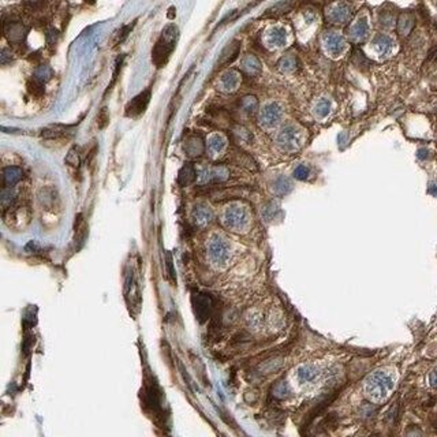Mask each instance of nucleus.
Wrapping results in <instances>:
<instances>
[{
  "instance_id": "obj_26",
  "label": "nucleus",
  "mask_w": 437,
  "mask_h": 437,
  "mask_svg": "<svg viewBox=\"0 0 437 437\" xmlns=\"http://www.w3.org/2000/svg\"><path fill=\"white\" fill-rule=\"evenodd\" d=\"M66 164L70 165L73 168H79V164H81V156H79V150L78 148H71L69 150V153L66 156Z\"/></svg>"
},
{
  "instance_id": "obj_41",
  "label": "nucleus",
  "mask_w": 437,
  "mask_h": 437,
  "mask_svg": "<svg viewBox=\"0 0 437 437\" xmlns=\"http://www.w3.org/2000/svg\"><path fill=\"white\" fill-rule=\"evenodd\" d=\"M167 267H168V275L174 279V273H175V272H174V269H172V260H171V255L167 257Z\"/></svg>"
},
{
  "instance_id": "obj_16",
  "label": "nucleus",
  "mask_w": 437,
  "mask_h": 437,
  "mask_svg": "<svg viewBox=\"0 0 437 437\" xmlns=\"http://www.w3.org/2000/svg\"><path fill=\"white\" fill-rule=\"evenodd\" d=\"M196 179H197V172H196L194 167L191 164H189V163L184 164L183 167L181 168V171H179V174H178V183L186 187V186L193 183Z\"/></svg>"
},
{
  "instance_id": "obj_27",
  "label": "nucleus",
  "mask_w": 437,
  "mask_h": 437,
  "mask_svg": "<svg viewBox=\"0 0 437 437\" xmlns=\"http://www.w3.org/2000/svg\"><path fill=\"white\" fill-rule=\"evenodd\" d=\"M75 235L79 242H84L85 237H86V224H85L82 215H78L77 220H75Z\"/></svg>"
},
{
  "instance_id": "obj_28",
  "label": "nucleus",
  "mask_w": 437,
  "mask_h": 437,
  "mask_svg": "<svg viewBox=\"0 0 437 437\" xmlns=\"http://www.w3.org/2000/svg\"><path fill=\"white\" fill-rule=\"evenodd\" d=\"M272 394H273V396H276V398H279V399L287 398L290 394V388L289 385H287V382H284V381L277 382L275 387H273V389H272Z\"/></svg>"
},
{
  "instance_id": "obj_31",
  "label": "nucleus",
  "mask_w": 437,
  "mask_h": 437,
  "mask_svg": "<svg viewBox=\"0 0 437 437\" xmlns=\"http://www.w3.org/2000/svg\"><path fill=\"white\" fill-rule=\"evenodd\" d=\"M242 108L246 111L247 113H253L257 108V100L253 96H247L242 100Z\"/></svg>"
},
{
  "instance_id": "obj_15",
  "label": "nucleus",
  "mask_w": 437,
  "mask_h": 437,
  "mask_svg": "<svg viewBox=\"0 0 437 437\" xmlns=\"http://www.w3.org/2000/svg\"><path fill=\"white\" fill-rule=\"evenodd\" d=\"M239 48H240V42L237 41V40L231 42V44H228L226 48L223 50V52H221L220 57H218V67H221V66H226V64L231 63L234 59L238 56V54H239Z\"/></svg>"
},
{
  "instance_id": "obj_29",
  "label": "nucleus",
  "mask_w": 437,
  "mask_h": 437,
  "mask_svg": "<svg viewBox=\"0 0 437 437\" xmlns=\"http://www.w3.org/2000/svg\"><path fill=\"white\" fill-rule=\"evenodd\" d=\"M296 67V60L292 56H286L283 57L282 60L279 62V69L284 73H291L294 71V69Z\"/></svg>"
},
{
  "instance_id": "obj_4",
  "label": "nucleus",
  "mask_w": 437,
  "mask_h": 437,
  "mask_svg": "<svg viewBox=\"0 0 437 437\" xmlns=\"http://www.w3.org/2000/svg\"><path fill=\"white\" fill-rule=\"evenodd\" d=\"M223 224L233 231H243L249 224V213L239 205L228 206L223 215Z\"/></svg>"
},
{
  "instance_id": "obj_2",
  "label": "nucleus",
  "mask_w": 437,
  "mask_h": 437,
  "mask_svg": "<svg viewBox=\"0 0 437 437\" xmlns=\"http://www.w3.org/2000/svg\"><path fill=\"white\" fill-rule=\"evenodd\" d=\"M392 388H394L392 377L387 372L379 370L372 376H369V379L366 380V385H365V391H366V395L372 401L380 402L387 398L388 394L392 391Z\"/></svg>"
},
{
  "instance_id": "obj_38",
  "label": "nucleus",
  "mask_w": 437,
  "mask_h": 437,
  "mask_svg": "<svg viewBox=\"0 0 437 437\" xmlns=\"http://www.w3.org/2000/svg\"><path fill=\"white\" fill-rule=\"evenodd\" d=\"M134 23H130V25H127V26H125V28L120 30V36H119V38H118V42H122L123 40H125V38H126L127 35H128V33L133 30V28H134Z\"/></svg>"
},
{
  "instance_id": "obj_42",
  "label": "nucleus",
  "mask_w": 437,
  "mask_h": 437,
  "mask_svg": "<svg viewBox=\"0 0 437 437\" xmlns=\"http://www.w3.org/2000/svg\"><path fill=\"white\" fill-rule=\"evenodd\" d=\"M436 28H437V23H436Z\"/></svg>"
},
{
  "instance_id": "obj_14",
  "label": "nucleus",
  "mask_w": 437,
  "mask_h": 437,
  "mask_svg": "<svg viewBox=\"0 0 437 437\" xmlns=\"http://www.w3.org/2000/svg\"><path fill=\"white\" fill-rule=\"evenodd\" d=\"M23 177V172L19 167H6L3 169V187H14L19 183Z\"/></svg>"
},
{
  "instance_id": "obj_3",
  "label": "nucleus",
  "mask_w": 437,
  "mask_h": 437,
  "mask_svg": "<svg viewBox=\"0 0 437 437\" xmlns=\"http://www.w3.org/2000/svg\"><path fill=\"white\" fill-rule=\"evenodd\" d=\"M230 243L220 235H213L208 243V257L215 267H224L230 260Z\"/></svg>"
},
{
  "instance_id": "obj_7",
  "label": "nucleus",
  "mask_w": 437,
  "mask_h": 437,
  "mask_svg": "<svg viewBox=\"0 0 437 437\" xmlns=\"http://www.w3.org/2000/svg\"><path fill=\"white\" fill-rule=\"evenodd\" d=\"M3 218L8 227H19L25 228L30 221V212L26 206H18L15 208L14 205L10 206L8 209H4Z\"/></svg>"
},
{
  "instance_id": "obj_32",
  "label": "nucleus",
  "mask_w": 437,
  "mask_h": 437,
  "mask_svg": "<svg viewBox=\"0 0 437 437\" xmlns=\"http://www.w3.org/2000/svg\"><path fill=\"white\" fill-rule=\"evenodd\" d=\"M327 47L331 51L339 52V50H342V40L339 38L338 36H331L327 40Z\"/></svg>"
},
{
  "instance_id": "obj_35",
  "label": "nucleus",
  "mask_w": 437,
  "mask_h": 437,
  "mask_svg": "<svg viewBox=\"0 0 437 437\" xmlns=\"http://www.w3.org/2000/svg\"><path fill=\"white\" fill-rule=\"evenodd\" d=\"M366 33H367L366 23H365V22L357 23V26L354 28V37H357V38H364Z\"/></svg>"
},
{
  "instance_id": "obj_13",
  "label": "nucleus",
  "mask_w": 437,
  "mask_h": 437,
  "mask_svg": "<svg viewBox=\"0 0 437 437\" xmlns=\"http://www.w3.org/2000/svg\"><path fill=\"white\" fill-rule=\"evenodd\" d=\"M212 218H213V213L206 205L200 204L193 209V220L197 226H206L211 223Z\"/></svg>"
},
{
  "instance_id": "obj_21",
  "label": "nucleus",
  "mask_w": 437,
  "mask_h": 437,
  "mask_svg": "<svg viewBox=\"0 0 437 437\" xmlns=\"http://www.w3.org/2000/svg\"><path fill=\"white\" fill-rule=\"evenodd\" d=\"M269 45L272 47H282L286 44V32L282 28H273L269 30L268 36H267Z\"/></svg>"
},
{
  "instance_id": "obj_22",
  "label": "nucleus",
  "mask_w": 437,
  "mask_h": 437,
  "mask_svg": "<svg viewBox=\"0 0 437 437\" xmlns=\"http://www.w3.org/2000/svg\"><path fill=\"white\" fill-rule=\"evenodd\" d=\"M242 69L249 75H257L261 71V64L257 57L253 55H247L242 62Z\"/></svg>"
},
{
  "instance_id": "obj_1",
  "label": "nucleus",
  "mask_w": 437,
  "mask_h": 437,
  "mask_svg": "<svg viewBox=\"0 0 437 437\" xmlns=\"http://www.w3.org/2000/svg\"><path fill=\"white\" fill-rule=\"evenodd\" d=\"M178 36L179 30L175 25H167L163 30L160 38L157 40L155 48L152 51V60L156 67H163L168 62L169 56L177 45Z\"/></svg>"
},
{
  "instance_id": "obj_10",
  "label": "nucleus",
  "mask_w": 437,
  "mask_h": 437,
  "mask_svg": "<svg viewBox=\"0 0 437 437\" xmlns=\"http://www.w3.org/2000/svg\"><path fill=\"white\" fill-rule=\"evenodd\" d=\"M28 33V29L22 25L21 22L11 21L4 25V36L11 44H21Z\"/></svg>"
},
{
  "instance_id": "obj_18",
  "label": "nucleus",
  "mask_w": 437,
  "mask_h": 437,
  "mask_svg": "<svg viewBox=\"0 0 437 437\" xmlns=\"http://www.w3.org/2000/svg\"><path fill=\"white\" fill-rule=\"evenodd\" d=\"M320 370L313 365H303L298 369V379L301 382H313L317 380Z\"/></svg>"
},
{
  "instance_id": "obj_5",
  "label": "nucleus",
  "mask_w": 437,
  "mask_h": 437,
  "mask_svg": "<svg viewBox=\"0 0 437 437\" xmlns=\"http://www.w3.org/2000/svg\"><path fill=\"white\" fill-rule=\"evenodd\" d=\"M277 142H279V145L284 150L292 152V150L299 149V146H301V144H302V133H301V130L298 127L289 125V126L283 127L282 131L279 133Z\"/></svg>"
},
{
  "instance_id": "obj_12",
  "label": "nucleus",
  "mask_w": 437,
  "mask_h": 437,
  "mask_svg": "<svg viewBox=\"0 0 437 437\" xmlns=\"http://www.w3.org/2000/svg\"><path fill=\"white\" fill-rule=\"evenodd\" d=\"M184 152L189 157H198L204 152V141L198 135H190L184 141Z\"/></svg>"
},
{
  "instance_id": "obj_8",
  "label": "nucleus",
  "mask_w": 437,
  "mask_h": 437,
  "mask_svg": "<svg viewBox=\"0 0 437 437\" xmlns=\"http://www.w3.org/2000/svg\"><path fill=\"white\" fill-rule=\"evenodd\" d=\"M149 101H150V89H146L138 96H135L134 99L128 101L126 106V116L128 118H137L142 113L145 112L146 107H148Z\"/></svg>"
},
{
  "instance_id": "obj_36",
  "label": "nucleus",
  "mask_w": 437,
  "mask_h": 437,
  "mask_svg": "<svg viewBox=\"0 0 437 437\" xmlns=\"http://www.w3.org/2000/svg\"><path fill=\"white\" fill-rule=\"evenodd\" d=\"M45 37H47V42L52 45V44H55L57 41V37H59V33H57V30L55 29H48L47 30V33H45Z\"/></svg>"
},
{
  "instance_id": "obj_9",
  "label": "nucleus",
  "mask_w": 437,
  "mask_h": 437,
  "mask_svg": "<svg viewBox=\"0 0 437 437\" xmlns=\"http://www.w3.org/2000/svg\"><path fill=\"white\" fill-rule=\"evenodd\" d=\"M282 119V108L276 103H269L262 108L260 113V122L261 125L267 128H272L275 127Z\"/></svg>"
},
{
  "instance_id": "obj_25",
  "label": "nucleus",
  "mask_w": 437,
  "mask_h": 437,
  "mask_svg": "<svg viewBox=\"0 0 437 437\" xmlns=\"http://www.w3.org/2000/svg\"><path fill=\"white\" fill-rule=\"evenodd\" d=\"M28 91L33 97H41L44 92H45L44 91V82H41V81H38V79H36L33 77L32 79L28 81Z\"/></svg>"
},
{
  "instance_id": "obj_40",
  "label": "nucleus",
  "mask_w": 437,
  "mask_h": 437,
  "mask_svg": "<svg viewBox=\"0 0 437 437\" xmlns=\"http://www.w3.org/2000/svg\"><path fill=\"white\" fill-rule=\"evenodd\" d=\"M430 384H432V387L437 388V369H435L430 373Z\"/></svg>"
},
{
  "instance_id": "obj_20",
  "label": "nucleus",
  "mask_w": 437,
  "mask_h": 437,
  "mask_svg": "<svg viewBox=\"0 0 437 437\" xmlns=\"http://www.w3.org/2000/svg\"><path fill=\"white\" fill-rule=\"evenodd\" d=\"M239 85V75L235 71H228L221 77V88L224 92H234Z\"/></svg>"
},
{
  "instance_id": "obj_37",
  "label": "nucleus",
  "mask_w": 437,
  "mask_h": 437,
  "mask_svg": "<svg viewBox=\"0 0 437 437\" xmlns=\"http://www.w3.org/2000/svg\"><path fill=\"white\" fill-rule=\"evenodd\" d=\"M294 175H295L298 179H306L308 175H309V169L306 168L305 165H301V167H298V168L295 169Z\"/></svg>"
},
{
  "instance_id": "obj_17",
  "label": "nucleus",
  "mask_w": 437,
  "mask_h": 437,
  "mask_svg": "<svg viewBox=\"0 0 437 437\" xmlns=\"http://www.w3.org/2000/svg\"><path fill=\"white\" fill-rule=\"evenodd\" d=\"M414 23H416L414 15L410 14V13L401 14L399 19H398V32H399V35L409 36L411 33L413 28H414Z\"/></svg>"
},
{
  "instance_id": "obj_6",
  "label": "nucleus",
  "mask_w": 437,
  "mask_h": 437,
  "mask_svg": "<svg viewBox=\"0 0 437 437\" xmlns=\"http://www.w3.org/2000/svg\"><path fill=\"white\" fill-rule=\"evenodd\" d=\"M191 305H193L194 314L201 324L211 317L212 311H213V301L209 295L202 294V292L194 294L191 296Z\"/></svg>"
},
{
  "instance_id": "obj_23",
  "label": "nucleus",
  "mask_w": 437,
  "mask_h": 437,
  "mask_svg": "<svg viewBox=\"0 0 437 437\" xmlns=\"http://www.w3.org/2000/svg\"><path fill=\"white\" fill-rule=\"evenodd\" d=\"M69 127L60 126V125H55V126L47 127L42 130V137L44 138H50V140H55V138H60V137H64L67 135V131Z\"/></svg>"
},
{
  "instance_id": "obj_30",
  "label": "nucleus",
  "mask_w": 437,
  "mask_h": 437,
  "mask_svg": "<svg viewBox=\"0 0 437 437\" xmlns=\"http://www.w3.org/2000/svg\"><path fill=\"white\" fill-rule=\"evenodd\" d=\"M51 77H52V70L48 66H40L35 73L36 79H38L41 82H47Z\"/></svg>"
},
{
  "instance_id": "obj_11",
  "label": "nucleus",
  "mask_w": 437,
  "mask_h": 437,
  "mask_svg": "<svg viewBox=\"0 0 437 437\" xmlns=\"http://www.w3.org/2000/svg\"><path fill=\"white\" fill-rule=\"evenodd\" d=\"M228 169L223 165H216L213 168H205L200 174V182L208 183V182H223L228 178Z\"/></svg>"
},
{
  "instance_id": "obj_39",
  "label": "nucleus",
  "mask_w": 437,
  "mask_h": 437,
  "mask_svg": "<svg viewBox=\"0 0 437 437\" xmlns=\"http://www.w3.org/2000/svg\"><path fill=\"white\" fill-rule=\"evenodd\" d=\"M11 60H13L11 52L8 50L1 51V55H0V62H1V64H7L8 62H11Z\"/></svg>"
},
{
  "instance_id": "obj_33",
  "label": "nucleus",
  "mask_w": 437,
  "mask_h": 437,
  "mask_svg": "<svg viewBox=\"0 0 437 437\" xmlns=\"http://www.w3.org/2000/svg\"><path fill=\"white\" fill-rule=\"evenodd\" d=\"M108 122H109L108 111H107V108H103L99 112V116H97V125H99L100 128H104L108 125Z\"/></svg>"
},
{
  "instance_id": "obj_34",
  "label": "nucleus",
  "mask_w": 437,
  "mask_h": 437,
  "mask_svg": "<svg viewBox=\"0 0 437 437\" xmlns=\"http://www.w3.org/2000/svg\"><path fill=\"white\" fill-rule=\"evenodd\" d=\"M376 45L380 50V52H387L391 48V40L387 38V37H379L376 40Z\"/></svg>"
},
{
  "instance_id": "obj_19",
  "label": "nucleus",
  "mask_w": 437,
  "mask_h": 437,
  "mask_svg": "<svg viewBox=\"0 0 437 437\" xmlns=\"http://www.w3.org/2000/svg\"><path fill=\"white\" fill-rule=\"evenodd\" d=\"M226 149V138L220 134H213L208 140V152L211 156L220 155Z\"/></svg>"
},
{
  "instance_id": "obj_24",
  "label": "nucleus",
  "mask_w": 437,
  "mask_h": 437,
  "mask_svg": "<svg viewBox=\"0 0 437 437\" xmlns=\"http://www.w3.org/2000/svg\"><path fill=\"white\" fill-rule=\"evenodd\" d=\"M17 200V193L13 187H3L1 190V206L3 209H8L10 206L15 204Z\"/></svg>"
}]
</instances>
